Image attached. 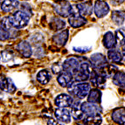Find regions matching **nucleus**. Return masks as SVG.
I'll return each instance as SVG.
<instances>
[{
	"instance_id": "obj_1",
	"label": "nucleus",
	"mask_w": 125,
	"mask_h": 125,
	"mask_svg": "<svg viewBox=\"0 0 125 125\" xmlns=\"http://www.w3.org/2000/svg\"><path fill=\"white\" fill-rule=\"evenodd\" d=\"M67 91L72 97L76 99H84L88 94L91 86L87 81H73L67 87Z\"/></svg>"
},
{
	"instance_id": "obj_2",
	"label": "nucleus",
	"mask_w": 125,
	"mask_h": 125,
	"mask_svg": "<svg viewBox=\"0 0 125 125\" xmlns=\"http://www.w3.org/2000/svg\"><path fill=\"white\" fill-rule=\"evenodd\" d=\"M9 18L13 28H24L28 25L30 20V15L22 10L15 11Z\"/></svg>"
},
{
	"instance_id": "obj_3",
	"label": "nucleus",
	"mask_w": 125,
	"mask_h": 125,
	"mask_svg": "<svg viewBox=\"0 0 125 125\" xmlns=\"http://www.w3.org/2000/svg\"><path fill=\"white\" fill-rule=\"evenodd\" d=\"M92 70V66L89 62L82 61L80 63L78 71L73 74V79L76 81H87L89 80Z\"/></svg>"
},
{
	"instance_id": "obj_4",
	"label": "nucleus",
	"mask_w": 125,
	"mask_h": 125,
	"mask_svg": "<svg viewBox=\"0 0 125 125\" xmlns=\"http://www.w3.org/2000/svg\"><path fill=\"white\" fill-rule=\"evenodd\" d=\"M53 10L57 15L62 18H68L73 14V7L68 1L59 0L53 4Z\"/></svg>"
},
{
	"instance_id": "obj_5",
	"label": "nucleus",
	"mask_w": 125,
	"mask_h": 125,
	"mask_svg": "<svg viewBox=\"0 0 125 125\" xmlns=\"http://www.w3.org/2000/svg\"><path fill=\"white\" fill-rule=\"evenodd\" d=\"M81 108L85 115H98L102 112V108L100 105L89 102H85L81 103Z\"/></svg>"
},
{
	"instance_id": "obj_6",
	"label": "nucleus",
	"mask_w": 125,
	"mask_h": 125,
	"mask_svg": "<svg viewBox=\"0 0 125 125\" xmlns=\"http://www.w3.org/2000/svg\"><path fill=\"white\" fill-rule=\"evenodd\" d=\"M80 63L81 62L76 58H74V57H69V58H67L63 62L61 67H62L63 71L69 72V73H71L73 75L78 71L80 67Z\"/></svg>"
},
{
	"instance_id": "obj_7",
	"label": "nucleus",
	"mask_w": 125,
	"mask_h": 125,
	"mask_svg": "<svg viewBox=\"0 0 125 125\" xmlns=\"http://www.w3.org/2000/svg\"><path fill=\"white\" fill-rule=\"evenodd\" d=\"M54 103L58 108H70L73 103V99L70 94H60L54 99Z\"/></svg>"
},
{
	"instance_id": "obj_8",
	"label": "nucleus",
	"mask_w": 125,
	"mask_h": 125,
	"mask_svg": "<svg viewBox=\"0 0 125 125\" xmlns=\"http://www.w3.org/2000/svg\"><path fill=\"white\" fill-rule=\"evenodd\" d=\"M89 80L92 85L96 87V88H104L107 78L102 74H101L96 69H93Z\"/></svg>"
},
{
	"instance_id": "obj_9",
	"label": "nucleus",
	"mask_w": 125,
	"mask_h": 125,
	"mask_svg": "<svg viewBox=\"0 0 125 125\" xmlns=\"http://www.w3.org/2000/svg\"><path fill=\"white\" fill-rule=\"evenodd\" d=\"M54 116L57 121L62 123H69L71 122V112L67 108H58L54 112Z\"/></svg>"
},
{
	"instance_id": "obj_10",
	"label": "nucleus",
	"mask_w": 125,
	"mask_h": 125,
	"mask_svg": "<svg viewBox=\"0 0 125 125\" xmlns=\"http://www.w3.org/2000/svg\"><path fill=\"white\" fill-rule=\"evenodd\" d=\"M108 59L102 53H94L90 56V64L94 69H98L108 64Z\"/></svg>"
},
{
	"instance_id": "obj_11",
	"label": "nucleus",
	"mask_w": 125,
	"mask_h": 125,
	"mask_svg": "<svg viewBox=\"0 0 125 125\" xmlns=\"http://www.w3.org/2000/svg\"><path fill=\"white\" fill-rule=\"evenodd\" d=\"M94 11L95 13L96 17L99 18V19L105 17L109 12V6H108V3L105 2V1H102V0L96 1V3L94 4Z\"/></svg>"
},
{
	"instance_id": "obj_12",
	"label": "nucleus",
	"mask_w": 125,
	"mask_h": 125,
	"mask_svg": "<svg viewBox=\"0 0 125 125\" xmlns=\"http://www.w3.org/2000/svg\"><path fill=\"white\" fill-rule=\"evenodd\" d=\"M0 89L5 93L12 94L16 91V86L10 78L3 77L0 79Z\"/></svg>"
},
{
	"instance_id": "obj_13",
	"label": "nucleus",
	"mask_w": 125,
	"mask_h": 125,
	"mask_svg": "<svg viewBox=\"0 0 125 125\" xmlns=\"http://www.w3.org/2000/svg\"><path fill=\"white\" fill-rule=\"evenodd\" d=\"M111 118L118 125H125V108L120 107L113 110Z\"/></svg>"
},
{
	"instance_id": "obj_14",
	"label": "nucleus",
	"mask_w": 125,
	"mask_h": 125,
	"mask_svg": "<svg viewBox=\"0 0 125 125\" xmlns=\"http://www.w3.org/2000/svg\"><path fill=\"white\" fill-rule=\"evenodd\" d=\"M73 75L67 71H61L60 73H58V76H57V81L59 85H61L63 88H66L70 85L73 82Z\"/></svg>"
},
{
	"instance_id": "obj_15",
	"label": "nucleus",
	"mask_w": 125,
	"mask_h": 125,
	"mask_svg": "<svg viewBox=\"0 0 125 125\" xmlns=\"http://www.w3.org/2000/svg\"><path fill=\"white\" fill-rule=\"evenodd\" d=\"M68 36H69L68 30L61 31L52 36V41L58 46H63L67 44V40H68Z\"/></svg>"
},
{
	"instance_id": "obj_16",
	"label": "nucleus",
	"mask_w": 125,
	"mask_h": 125,
	"mask_svg": "<svg viewBox=\"0 0 125 125\" xmlns=\"http://www.w3.org/2000/svg\"><path fill=\"white\" fill-rule=\"evenodd\" d=\"M17 50L25 58H30L32 55V48H31V44L25 40L19 42L17 46Z\"/></svg>"
},
{
	"instance_id": "obj_17",
	"label": "nucleus",
	"mask_w": 125,
	"mask_h": 125,
	"mask_svg": "<svg viewBox=\"0 0 125 125\" xmlns=\"http://www.w3.org/2000/svg\"><path fill=\"white\" fill-rule=\"evenodd\" d=\"M68 23L73 28H78L83 26L87 23V19L80 14H72L68 17Z\"/></svg>"
},
{
	"instance_id": "obj_18",
	"label": "nucleus",
	"mask_w": 125,
	"mask_h": 125,
	"mask_svg": "<svg viewBox=\"0 0 125 125\" xmlns=\"http://www.w3.org/2000/svg\"><path fill=\"white\" fill-rule=\"evenodd\" d=\"M102 43H103L104 47L107 48V49L115 48L117 43L115 34L113 33L112 31H107L106 33L104 34V36H103Z\"/></svg>"
},
{
	"instance_id": "obj_19",
	"label": "nucleus",
	"mask_w": 125,
	"mask_h": 125,
	"mask_svg": "<svg viewBox=\"0 0 125 125\" xmlns=\"http://www.w3.org/2000/svg\"><path fill=\"white\" fill-rule=\"evenodd\" d=\"M71 116L73 119L76 120V121H79V120H82L83 117L85 116L83 111L81 110V103L78 102H73V105L71 106Z\"/></svg>"
},
{
	"instance_id": "obj_20",
	"label": "nucleus",
	"mask_w": 125,
	"mask_h": 125,
	"mask_svg": "<svg viewBox=\"0 0 125 125\" xmlns=\"http://www.w3.org/2000/svg\"><path fill=\"white\" fill-rule=\"evenodd\" d=\"M101 74H102L103 76H105L106 78H109L112 77L113 75L115 74L117 71H118V68L115 67V65L112 64H107L104 67H101V68L96 69Z\"/></svg>"
},
{
	"instance_id": "obj_21",
	"label": "nucleus",
	"mask_w": 125,
	"mask_h": 125,
	"mask_svg": "<svg viewBox=\"0 0 125 125\" xmlns=\"http://www.w3.org/2000/svg\"><path fill=\"white\" fill-rule=\"evenodd\" d=\"M76 8H77L79 14L83 16V17L89 16L93 11V5L90 2L80 3V4H76Z\"/></svg>"
},
{
	"instance_id": "obj_22",
	"label": "nucleus",
	"mask_w": 125,
	"mask_h": 125,
	"mask_svg": "<svg viewBox=\"0 0 125 125\" xmlns=\"http://www.w3.org/2000/svg\"><path fill=\"white\" fill-rule=\"evenodd\" d=\"M102 94L99 88H93L90 89L88 94V102L96 103V104H100L102 102Z\"/></svg>"
},
{
	"instance_id": "obj_23",
	"label": "nucleus",
	"mask_w": 125,
	"mask_h": 125,
	"mask_svg": "<svg viewBox=\"0 0 125 125\" xmlns=\"http://www.w3.org/2000/svg\"><path fill=\"white\" fill-rule=\"evenodd\" d=\"M107 57H108V60L110 61L111 62L114 63H120L123 61V54L122 52L118 51L115 48H112V49H109L108 51V53H107Z\"/></svg>"
},
{
	"instance_id": "obj_24",
	"label": "nucleus",
	"mask_w": 125,
	"mask_h": 125,
	"mask_svg": "<svg viewBox=\"0 0 125 125\" xmlns=\"http://www.w3.org/2000/svg\"><path fill=\"white\" fill-rule=\"evenodd\" d=\"M84 125H101L102 123V117L101 114L94 115H85L82 119Z\"/></svg>"
},
{
	"instance_id": "obj_25",
	"label": "nucleus",
	"mask_w": 125,
	"mask_h": 125,
	"mask_svg": "<svg viewBox=\"0 0 125 125\" xmlns=\"http://www.w3.org/2000/svg\"><path fill=\"white\" fill-rule=\"evenodd\" d=\"M1 5V10L4 12H10L15 8L19 6V1L18 0H4Z\"/></svg>"
},
{
	"instance_id": "obj_26",
	"label": "nucleus",
	"mask_w": 125,
	"mask_h": 125,
	"mask_svg": "<svg viewBox=\"0 0 125 125\" xmlns=\"http://www.w3.org/2000/svg\"><path fill=\"white\" fill-rule=\"evenodd\" d=\"M112 81L117 87L125 88V72L117 71L112 76Z\"/></svg>"
},
{
	"instance_id": "obj_27",
	"label": "nucleus",
	"mask_w": 125,
	"mask_h": 125,
	"mask_svg": "<svg viewBox=\"0 0 125 125\" xmlns=\"http://www.w3.org/2000/svg\"><path fill=\"white\" fill-rule=\"evenodd\" d=\"M111 19L116 25H122L125 21V11L123 10H114L111 15Z\"/></svg>"
},
{
	"instance_id": "obj_28",
	"label": "nucleus",
	"mask_w": 125,
	"mask_h": 125,
	"mask_svg": "<svg viewBox=\"0 0 125 125\" xmlns=\"http://www.w3.org/2000/svg\"><path fill=\"white\" fill-rule=\"evenodd\" d=\"M36 79L37 81L40 82V84H43V85H46L51 80V73L50 72L46 70V69H43V70H40L39 73L36 75Z\"/></svg>"
},
{
	"instance_id": "obj_29",
	"label": "nucleus",
	"mask_w": 125,
	"mask_h": 125,
	"mask_svg": "<svg viewBox=\"0 0 125 125\" xmlns=\"http://www.w3.org/2000/svg\"><path fill=\"white\" fill-rule=\"evenodd\" d=\"M50 29L52 31H61L66 26V23L63 19L60 18H52L50 21Z\"/></svg>"
},
{
	"instance_id": "obj_30",
	"label": "nucleus",
	"mask_w": 125,
	"mask_h": 125,
	"mask_svg": "<svg viewBox=\"0 0 125 125\" xmlns=\"http://www.w3.org/2000/svg\"><path fill=\"white\" fill-rule=\"evenodd\" d=\"M115 39L116 42L120 44L122 50H125V30L119 29L115 31Z\"/></svg>"
},
{
	"instance_id": "obj_31",
	"label": "nucleus",
	"mask_w": 125,
	"mask_h": 125,
	"mask_svg": "<svg viewBox=\"0 0 125 125\" xmlns=\"http://www.w3.org/2000/svg\"><path fill=\"white\" fill-rule=\"evenodd\" d=\"M10 30L7 29L4 26L2 21H0V40L1 41H5L10 38Z\"/></svg>"
},
{
	"instance_id": "obj_32",
	"label": "nucleus",
	"mask_w": 125,
	"mask_h": 125,
	"mask_svg": "<svg viewBox=\"0 0 125 125\" xmlns=\"http://www.w3.org/2000/svg\"><path fill=\"white\" fill-rule=\"evenodd\" d=\"M12 60V55L9 52H3L0 55V61L2 62H8Z\"/></svg>"
},
{
	"instance_id": "obj_33",
	"label": "nucleus",
	"mask_w": 125,
	"mask_h": 125,
	"mask_svg": "<svg viewBox=\"0 0 125 125\" xmlns=\"http://www.w3.org/2000/svg\"><path fill=\"white\" fill-rule=\"evenodd\" d=\"M73 49V51L76 52L85 53V52H89L90 49H91V47H90V46H88V47H87V46H74Z\"/></svg>"
},
{
	"instance_id": "obj_34",
	"label": "nucleus",
	"mask_w": 125,
	"mask_h": 125,
	"mask_svg": "<svg viewBox=\"0 0 125 125\" xmlns=\"http://www.w3.org/2000/svg\"><path fill=\"white\" fill-rule=\"evenodd\" d=\"M61 69H62V67H60L57 63H55V64H53L52 66V73H54V74H57V73H60L61 72Z\"/></svg>"
},
{
	"instance_id": "obj_35",
	"label": "nucleus",
	"mask_w": 125,
	"mask_h": 125,
	"mask_svg": "<svg viewBox=\"0 0 125 125\" xmlns=\"http://www.w3.org/2000/svg\"><path fill=\"white\" fill-rule=\"evenodd\" d=\"M47 125H64V123L57 121L53 118H49L47 120Z\"/></svg>"
},
{
	"instance_id": "obj_36",
	"label": "nucleus",
	"mask_w": 125,
	"mask_h": 125,
	"mask_svg": "<svg viewBox=\"0 0 125 125\" xmlns=\"http://www.w3.org/2000/svg\"><path fill=\"white\" fill-rule=\"evenodd\" d=\"M0 4H1V3H0Z\"/></svg>"
}]
</instances>
